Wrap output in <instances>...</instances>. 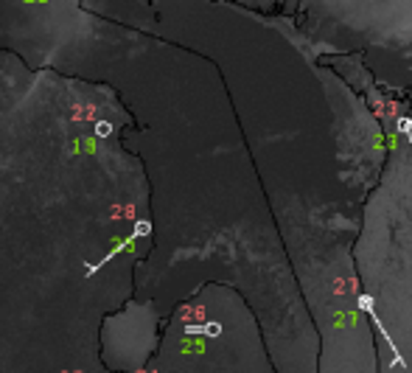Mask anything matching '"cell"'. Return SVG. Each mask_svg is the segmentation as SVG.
Masks as SVG:
<instances>
[{"instance_id":"cell-2","label":"cell","mask_w":412,"mask_h":373,"mask_svg":"<svg viewBox=\"0 0 412 373\" xmlns=\"http://www.w3.org/2000/svg\"><path fill=\"white\" fill-rule=\"evenodd\" d=\"M398 129L407 135V140H410V146H412V121L410 118H401V121H398Z\"/></svg>"},{"instance_id":"cell-1","label":"cell","mask_w":412,"mask_h":373,"mask_svg":"<svg viewBox=\"0 0 412 373\" xmlns=\"http://www.w3.org/2000/svg\"><path fill=\"white\" fill-rule=\"evenodd\" d=\"M356 306H359L362 312H365V314H368V317H370V320H373V326H376V329H378V334H381V337L387 339V345H390V351H393V354H395V362L401 365V368H407V362H404V356L398 354V348H395V339L390 337V331H387V326H384V323L378 320L376 309H373V297H370V295H359V297H356Z\"/></svg>"}]
</instances>
